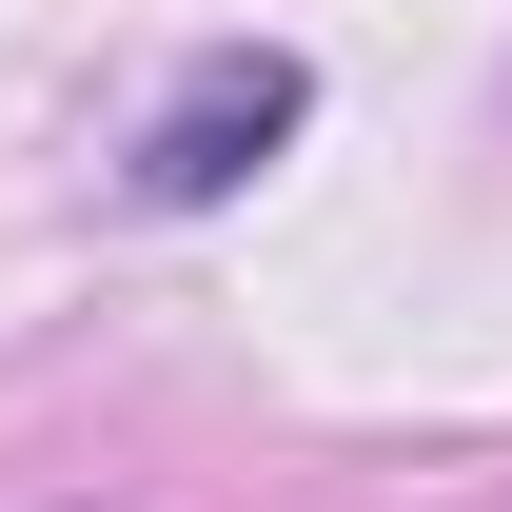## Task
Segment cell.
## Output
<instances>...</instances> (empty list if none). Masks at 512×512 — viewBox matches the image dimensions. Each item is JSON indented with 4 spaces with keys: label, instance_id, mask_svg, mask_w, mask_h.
<instances>
[{
    "label": "cell",
    "instance_id": "cell-1",
    "mask_svg": "<svg viewBox=\"0 0 512 512\" xmlns=\"http://www.w3.org/2000/svg\"><path fill=\"white\" fill-rule=\"evenodd\" d=\"M296 119H316V60H276V40H237V60H197L178 99L138 119V197H158V217H197V197H237L256 158L296 138Z\"/></svg>",
    "mask_w": 512,
    "mask_h": 512
}]
</instances>
